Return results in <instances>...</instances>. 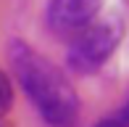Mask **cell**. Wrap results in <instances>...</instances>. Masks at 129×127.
Masks as SVG:
<instances>
[{
	"label": "cell",
	"mask_w": 129,
	"mask_h": 127,
	"mask_svg": "<svg viewBox=\"0 0 129 127\" xmlns=\"http://www.w3.org/2000/svg\"><path fill=\"white\" fill-rule=\"evenodd\" d=\"M119 43H121V24L116 19L92 21L82 32H77V40L69 45L66 64L77 74H92L113 56Z\"/></svg>",
	"instance_id": "cell-2"
},
{
	"label": "cell",
	"mask_w": 129,
	"mask_h": 127,
	"mask_svg": "<svg viewBox=\"0 0 129 127\" xmlns=\"http://www.w3.org/2000/svg\"><path fill=\"white\" fill-rule=\"evenodd\" d=\"M92 127H129V98L124 103H121L119 109H116L111 117L100 119V122H95Z\"/></svg>",
	"instance_id": "cell-4"
},
{
	"label": "cell",
	"mask_w": 129,
	"mask_h": 127,
	"mask_svg": "<svg viewBox=\"0 0 129 127\" xmlns=\"http://www.w3.org/2000/svg\"><path fill=\"white\" fill-rule=\"evenodd\" d=\"M11 106H13V88H11L8 77L0 72V117H3Z\"/></svg>",
	"instance_id": "cell-5"
},
{
	"label": "cell",
	"mask_w": 129,
	"mask_h": 127,
	"mask_svg": "<svg viewBox=\"0 0 129 127\" xmlns=\"http://www.w3.org/2000/svg\"><path fill=\"white\" fill-rule=\"evenodd\" d=\"M11 66L21 90L50 127H71L79 117V95L74 85L48 56L34 50L24 40H13L8 48Z\"/></svg>",
	"instance_id": "cell-1"
},
{
	"label": "cell",
	"mask_w": 129,
	"mask_h": 127,
	"mask_svg": "<svg viewBox=\"0 0 129 127\" xmlns=\"http://www.w3.org/2000/svg\"><path fill=\"white\" fill-rule=\"evenodd\" d=\"M100 11V0H50L45 21L53 34H77L92 24Z\"/></svg>",
	"instance_id": "cell-3"
}]
</instances>
